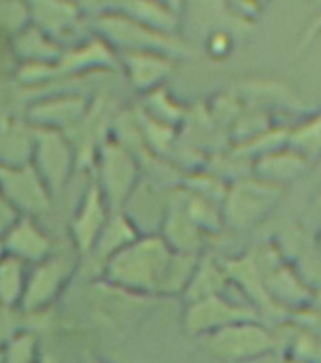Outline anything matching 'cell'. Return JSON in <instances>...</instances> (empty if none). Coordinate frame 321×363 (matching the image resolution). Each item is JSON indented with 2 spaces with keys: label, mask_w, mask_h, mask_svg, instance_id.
Here are the masks:
<instances>
[{
  "label": "cell",
  "mask_w": 321,
  "mask_h": 363,
  "mask_svg": "<svg viewBox=\"0 0 321 363\" xmlns=\"http://www.w3.org/2000/svg\"><path fill=\"white\" fill-rule=\"evenodd\" d=\"M159 235L178 254L198 255L203 248V231L187 214L184 203L170 204Z\"/></svg>",
  "instance_id": "13"
},
{
  "label": "cell",
  "mask_w": 321,
  "mask_h": 363,
  "mask_svg": "<svg viewBox=\"0 0 321 363\" xmlns=\"http://www.w3.org/2000/svg\"><path fill=\"white\" fill-rule=\"evenodd\" d=\"M2 350H4V363H34L36 339L33 333H19Z\"/></svg>",
  "instance_id": "20"
},
{
  "label": "cell",
  "mask_w": 321,
  "mask_h": 363,
  "mask_svg": "<svg viewBox=\"0 0 321 363\" xmlns=\"http://www.w3.org/2000/svg\"><path fill=\"white\" fill-rule=\"evenodd\" d=\"M36 170L51 191H59L72 167V150L67 138L57 129H42L36 133L34 147Z\"/></svg>",
  "instance_id": "8"
},
{
  "label": "cell",
  "mask_w": 321,
  "mask_h": 363,
  "mask_svg": "<svg viewBox=\"0 0 321 363\" xmlns=\"http://www.w3.org/2000/svg\"><path fill=\"white\" fill-rule=\"evenodd\" d=\"M321 34V11L317 13V17L314 19V21L308 25V28H306L305 33H303V38H300V44H299V50H306L308 48V44H312L314 40L317 38Z\"/></svg>",
  "instance_id": "24"
},
{
  "label": "cell",
  "mask_w": 321,
  "mask_h": 363,
  "mask_svg": "<svg viewBox=\"0 0 321 363\" xmlns=\"http://www.w3.org/2000/svg\"><path fill=\"white\" fill-rule=\"evenodd\" d=\"M203 345L220 362L249 363L271 354L276 339L257 320H242L203 337Z\"/></svg>",
  "instance_id": "3"
},
{
  "label": "cell",
  "mask_w": 321,
  "mask_h": 363,
  "mask_svg": "<svg viewBox=\"0 0 321 363\" xmlns=\"http://www.w3.org/2000/svg\"><path fill=\"white\" fill-rule=\"evenodd\" d=\"M265 289L271 294L272 301H278V305L297 303L299 308H306V303H310L314 297L310 286L289 265L274 267L265 278Z\"/></svg>",
  "instance_id": "15"
},
{
  "label": "cell",
  "mask_w": 321,
  "mask_h": 363,
  "mask_svg": "<svg viewBox=\"0 0 321 363\" xmlns=\"http://www.w3.org/2000/svg\"><path fill=\"white\" fill-rule=\"evenodd\" d=\"M255 316H257V312L252 311L249 306L231 303L223 295L218 294L187 303L184 328L189 335L206 337V335L214 333L221 328H227L235 322L255 320Z\"/></svg>",
  "instance_id": "6"
},
{
  "label": "cell",
  "mask_w": 321,
  "mask_h": 363,
  "mask_svg": "<svg viewBox=\"0 0 321 363\" xmlns=\"http://www.w3.org/2000/svg\"><path fill=\"white\" fill-rule=\"evenodd\" d=\"M204 50H206L210 59L223 61V59H227V57L232 53V50H235V36H232V33L229 28H210L208 34H206V40H204Z\"/></svg>",
  "instance_id": "21"
},
{
  "label": "cell",
  "mask_w": 321,
  "mask_h": 363,
  "mask_svg": "<svg viewBox=\"0 0 321 363\" xmlns=\"http://www.w3.org/2000/svg\"><path fill=\"white\" fill-rule=\"evenodd\" d=\"M112 212L113 210L110 208V204L102 195L98 184L89 186L72 223L74 244L81 254L93 252L96 240L101 237L102 229L106 227Z\"/></svg>",
  "instance_id": "10"
},
{
  "label": "cell",
  "mask_w": 321,
  "mask_h": 363,
  "mask_svg": "<svg viewBox=\"0 0 321 363\" xmlns=\"http://www.w3.org/2000/svg\"><path fill=\"white\" fill-rule=\"evenodd\" d=\"M19 333H21V320L16 312V306L0 303V348H4Z\"/></svg>",
  "instance_id": "22"
},
{
  "label": "cell",
  "mask_w": 321,
  "mask_h": 363,
  "mask_svg": "<svg viewBox=\"0 0 321 363\" xmlns=\"http://www.w3.org/2000/svg\"><path fill=\"white\" fill-rule=\"evenodd\" d=\"M70 274V263L64 259L40 261L33 274L27 277L25 295L21 306L27 312H40L45 305H50L53 297L61 291L62 284Z\"/></svg>",
  "instance_id": "11"
},
{
  "label": "cell",
  "mask_w": 321,
  "mask_h": 363,
  "mask_svg": "<svg viewBox=\"0 0 321 363\" xmlns=\"http://www.w3.org/2000/svg\"><path fill=\"white\" fill-rule=\"evenodd\" d=\"M17 221L19 218H17L16 206L4 197V193L0 191V235H6Z\"/></svg>",
  "instance_id": "23"
},
{
  "label": "cell",
  "mask_w": 321,
  "mask_h": 363,
  "mask_svg": "<svg viewBox=\"0 0 321 363\" xmlns=\"http://www.w3.org/2000/svg\"><path fill=\"white\" fill-rule=\"evenodd\" d=\"M282 193V186L259 180L255 176L231 182L225 201L221 204L225 225L235 229H248L259 223L276 208Z\"/></svg>",
  "instance_id": "4"
},
{
  "label": "cell",
  "mask_w": 321,
  "mask_h": 363,
  "mask_svg": "<svg viewBox=\"0 0 321 363\" xmlns=\"http://www.w3.org/2000/svg\"><path fill=\"white\" fill-rule=\"evenodd\" d=\"M0 191L13 206L25 210L28 214H36L47 206L50 187L45 186L36 167H4L0 164Z\"/></svg>",
  "instance_id": "7"
},
{
  "label": "cell",
  "mask_w": 321,
  "mask_h": 363,
  "mask_svg": "<svg viewBox=\"0 0 321 363\" xmlns=\"http://www.w3.org/2000/svg\"><path fill=\"white\" fill-rule=\"evenodd\" d=\"M87 363H96V362H87Z\"/></svg>",
  "instance_id": "28"
},
{
  "label": "cell",
  "mask_w": 321,
  "mask_h": 363,
  "mask_svg": "<svg viewBox=\"0 0 321 363\" xmlns=\"http://www.w3.org/2000/svg\"><path fill=\"white\" fill-rule=\"evenodd\" d=\"M227 282H229V274L223 267L210 259H198V265L193 272L191 282L187 286L184 297L187 303H193L210 295H218L221 294Z\"/></svg>",
  "instance_id": "17"
},
{
  "label": "cell",
  "mask_w": 321,
  "mask_h": 363,
  "mask_svg": "<svg viewBox=\"0 0 321 363\" xmlns=\"http://www.w3.org/2000/svg\"><path fill=\"white\" fill-rule=\"evenodd\" d=\"M0 363H4V350L0 348Z\"/></svg>",
  "instance_id": "26"
},
{
  "label": "cell",
  "mask_w": 321,
  "mask_h": 363,
  "mask_svg": "<svg viewBox=\"0 0 321 363\" xmlns=\"http://www.w3.org/2000/svg\"><path fill=\"white\" fill-rule=\"evenodd\" d=\"M85 101L81 96H67V99H57V101L45 104V106H36L33 110V118H36V123L50 125V129H55L61 123H74L84 118Z\"/></svg>",
  "instance_id": "19"
},
{
  "label": "cell",
  "mask_w": 321,
  "mask_h": 363,
  "mask_svg": "<svg viewBox=\"0 0 321 363\" xmlns=\"http://www.w3.org/2000/svg\"><path fill=\"white\" fill-rule=\"evenodd\" d=\"M93 25L98 33V38L104 40L118 55L135 51H155L176 59L187 55L186 44L178 38V34L155 30L125 13L102 11L95 17Z\"/></svg>",
  "instance_id": "2"
},
{
  "label": "cell",
  "mask_w": 321,
  "mask_h": 363,
  "mask_svg": "<svg viewBox=\"0 0 321 363\" xmlns=\"http://www.w3.org/2000/svg\"><path fill=\"white\" fill-rule=\"evenodd\" d=\"M308 164H310V159L286 144L278 150L255 157L252 176L283 187L288 182L299 178L308 169Z\"/></svg>",
  "instance_id": "12"
},
{
  "label": "cell",
  "mask_w": 321,
  "mask_h": 363,
  "mask_svg": "<svg viewBox=\"0 0 321 363\" xmlns=\"http://www.w3.org/2000/svg\"><path fill=\"white\" fill-rule=\"evenodd\" d=\"M19 257L6 254L0 259V303L8 306H16L21 303L27 286L25 269Z\"/></svg>",
  "instance_id": "18"
},
{
  "label": "cell",
  "mask_w": 321,
  "mask_h": 363,
  "mask_svg": "<svg viewBox=\"0 0 321 363\" xmlns=\"http://www.w3.org/2000/svg\"><path fill=\"white\" fill-rule=\"evenodd\" d=\"M317 248H320V252H321V237H317Z\"/></svg>",
  "instance_id": "27"
},
{
  "label": "cell",
  "mask_w": 321,
  "mask_h": 363,
  "mask_svg": "<svg viewBox=\"0 0 321 363\" xmlns=\"http://www.w3.org/2000/svg\"><path fill=\"white\" fill-rule=\"evenodd\" d=\"M176 61V57L155 51H135L119 55V65L127 74L130 85L142 95L164 87V82L174 72Z\"/></svg>",
  "instance_id": "9"
},
{
  "label": "cell",
  "mask_w": 321,
  "mask_h": 363,
  "mask_svg": "<svg viewBox=\"0 0 321 363\" xmlns=\"http://www.w3.org/2000/svg\"><path fill=\"white\" fill-rule=\"evenodd\" d=\"M6 252L21 261H44L51 252L50 238L34 225L30 218H23L6 233Z\"/></svg>",
  "instance_id": "14"
},
{
  "label": "cell",
  "mask_w": 321,
  "mask_h": 363,
  "mask_svg": "<svg viewBox=\"0 0 321 363\" xmlns=\"http://www.w3.org/2000/svg\"><path fill=\"white\" fill-rule=\"evenodd\" d=\"M36 136L30 135L27 127L17 121H8L0 127V164L4 167H23L34 157Z\"/></svg>",
  "instance_id": "16"
},
{
  "label": "cell",
  "mask_w": 321,
  "mask_h": 363,
  "mask_svg": "<svg viewBox=\"0 0 321 363\" xmlns=\"http://www.w3.org/2000/svg\"><path fill=\"white\" fill-rule=\"evenodd\" d=\"M198 259V255L174 252L161 235H140L106 261L104 278L127 294L184 295Z\"/></svg>",
  "instance_id": "1"
},
{
  "label": "cell",
  "mask_w": 321,
  "mask_h": 363,
  "mask_svg": "<svg viewBox=\"0 0 321 363\" xmlns=\"http://www.w3.org/2000/svg\"><path fill=\"white\" fill-rule=\"evenodd\" d=\"M140 182L135 155L118 140L104 142L98 150V187L113 212H121Z\"/></svg>",
  "instance_id": "5"
},
{
  "label": "cell",
  "mask_w": 321,
  "mask_h": 363,
  "mask_svg": "<svg viewBox=\"0 0 321 363\" xmlns=\"http://www.w3.org/2000/svg\"><path fill=\"white\" fill-rule=\"evenodd\" d=\"M155 4L163 6L167 10H170L176 16H184V10H186V2L187 0H153Z\"/></svg>",
  "instance_id": "25"
}]
</instances>
